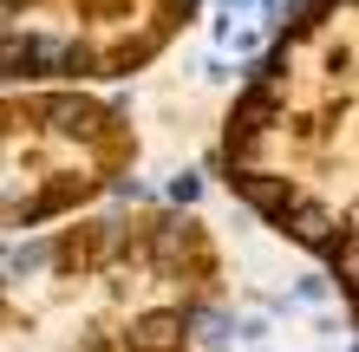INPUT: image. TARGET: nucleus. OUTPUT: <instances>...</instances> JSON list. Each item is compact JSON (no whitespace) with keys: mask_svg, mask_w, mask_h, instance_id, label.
<instances>
[{"mask_svg":"<svg viewBox=\"0 0 359 352\" xmlns=\"http://www.w3.org/2000/svg\"><path fill=\"white\" fill-rule=\"evenodd\" d=\"M39 261H46V248H13L7 267H13V274H27V267H39Z\"/></svg>","mask_w":359,"mask_h":352,"instance_id":"obj_1","label":"nucleus"}]
</instances>
